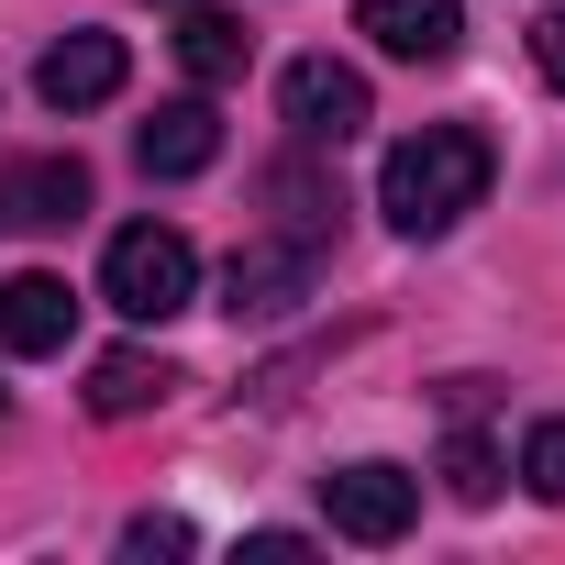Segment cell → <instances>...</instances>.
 Returning a JSON list of instances; mask_svg holds the SVG:
<instances>
[{
    "instance_id": "cell-1",
    "label": "cell",
    "mask_w": 565,
    "mask_h": 565,
    "mask_svg": "<svg viewBox=\"0 0 565 565\" xmlns=\"http://www.w3.org/2000/svg\"><path fill=\"white\" fill-rule=\"evenodd\" d=\"M488 178H499V156H488L477 122H422V134L388 145V167H377V211H388V233L433 244V233H455V222L488 200Z\"/></svg>"
},
{
    "instance_id": "cell-2",
    "label": "cell",
    "mask_w": 565,
    "mask_h": 565,
    "mask_svg": "<svg viewBox=\"0 0 565 565\" xmlns=\"http://www.w3.org/2000/svg\"><path fill=\"white\" fill-rule=\"evenodd\" d=\"M100 300H111L122 322H178V311L200 300V244H189L178 222H122L111 255H100Z\"/></svg>"
},
{
    "instance_id": "cell-3",
    "label": "cell",
    "mask_w": 565,
    "mask_h": 565,
    "mask_svg": "<svg viewBox=\"0 0 565 565\" xmlns=\"http://www.w3.org/2000/svg\"><path fill=\"white\" fill-rule=\"evenodd\" d=\"M277 122H289L300 145H355V134L377 122L366 67H344V56H289V67H277Z\"/></svg>"
},
{
    "instance_id": "cell-4",
    "label": "cell",
    "mask_w": 565,
    "mask_h": 565,
    "mask_svg": "<svg viewBox=\"0 0 565 565\" xmlns=\"http://www.w3.org/2000/svg\"><path fill=\"white\" fill-rule=\"evenodd\" d=\"M322 521H333L344 543H399V532L422 521V477L388 466V455H355V466L322 477Z\"/></svg>"
},
{
    "instance_id": "cell-5",
    "label": "cell",
    "mask_w": 565,
    "mask_h": 565,
    "mask_svg": "<svg viewBox=\"0 0 565 565\" xmlns=\"http://www.w3.org/2000/svg\"><path fill=\"white\" fill-rule=\"evenodd\" d=\"M311 277H322V244L266 233V244H244V255L222 266V311H233V322H289V311L311 300Z\"/></svg>"
},
{
    "instance_id": "cell-6",
    "label": "cell",
    "mask_w": 565,
    "mask_h": 565,
    "mask_svg": "<svg viewBox=\"0 0 565 565\" xmlns=\"http://www.w3.org/2000/svg\"><path fill=\"white\" fill-rule=\"evenodd\" d=\"M122 78H134V56H122V34H56L45 56H34V100L45 111H100V100H122Z\"/></svg>"
},
{
    "instance_id": "cell-7",
    "label": "cell",
    "mask_w": 565,
    "mask_h": 565,
    "mask_svg": "<svg viewBox=\"0 0 565 565\" xmlns=\"http://www.w3.org/2000/svg\"><path fill=\"white\" fill-rule=\"evenodd\" d=\"M355 34L399 67H444L466 45V0H355Z\"/></svg>"
},
{
    "instance_id": "cell-8",
    "label": "cell",
    "mask_w": 565,
    "mask_h": 565,
    "mask_svg": "<svg viewBox=\"0 0 565 565\" xmlns=\"http://www.w3.org/2000/svg\"><path fill=\"white\" fill-rule=\"evenodd\" d=\"M67 333H78L67 277H45V266L0 277V355H67Z\"/></svg>"
},
{
    "instance_id": "cell-9",
    "label": "cell",
    "mask_w": 565,
    "mask_h": 565,
    "mask_svg": "<svg viewBox=\"0 0 565 565\" xmlns=\"http://www.w3.org/2000/svg\"><path fill=\"white\" fill-rule=\"evenodd\" d=\"M78 211H89V167L78 156H23L0 178V222H23V233H67Z\"/></svg>"
},
{
    "instance_id": "cell-10",
    "label": "cell",
    "mask_w": 565,
    "mask_h": 565,
    "mask_svg": "<svg viewBox=\"0 0 565 565\" xmlns=\"http://www.w3.org/2000/svg\"><path fill=\"white\" fill-rule=\"evenodd\" d=\"M211 156H222V111H211V100H167V111L134 134V167H145V178H200Z\"/></svg>"
},
{
    "instance_id": "cell-11",
    "label": "cell",
    "mask_w": 565,
    "mask_h": 565,
    "mask_svg": "<svg viewBox=\"0 0 565 565\" xmlns=\"http://www.w3.org/2000/svg\"><path fill=\"white\" fill-rule=\"evenodd\" d=\"M244 56H255V34L222 12V0H189L178 12V67L200 78V89H222V78H244Z\"/></svg>"
},
{
    "instance_id": "cell-12",
    "label": "cell",
    "mask_w": 565,
    "mask_h": 565,
    "mask_svg": "<svg viewBox=\"0 0 565 565\" xmlns=\"http://www.w3.org/2000/svg\"><path fill=\"white\" fill-rule=\"evenodd\" d=\"M167 388H178V366H167V355H134V344L89 366V411H100V422H134V411H156Z\"/></svg>"
},
{
    "instance_id": "cell-13",
    "label": "cell",
    "mask_w": 565,
    "mask_h": 565,
    "mask_svg": "<svg viewBox=\"0 0 565 565\" xmlns=\"http://www.w3.org/2000/svg\"><path fill=\"white\" fill-rule=\"evenodd\" d=\"M444 488H455L466 510H488V499H499V444H488V433H455V444H444Z\"/></svg>"
},
{
    "instance_id": "cell-14",
    "label": "cell",
    "mask_w": 565,
    "mask_h": 565,
    "mask_svg": "<svg viewBox=\"0 0 565 565\" xmlns=\"http://www.w3.org/2000/svg\"><path fill=\"white\" fill-rule=\"evenodd\" d=\"M521 488H532V499H554V510H565V411H554V422H532V433H521Z\"/></svg>"
},
{
    "instance_id": "cell-15",
    "label": "cell",
    "mask_w": 565,
    "mask_h": 565,
    "mask_svg": "<svg viewBox=\"0 0 565 565\" xmlns=\"http://www.w3.org/2000/svg\"><path fill=\"white\" fill-rule=\"evenodd\" d=\"M122 554H134V565H156V554H200V532H189L178 510H145V521H122Z\"/></svg>"
},
{
    "instance_id": "cell-16",
    "label": "cell",
    "mask_w": 565,
    "mask_h": 565,
    "mask_svg": "<svg viewBox=\"0 0 565 565\" xmlns=\"http://www.w3.org/2000/svg\"><path fill=\"white\" fill-rule=\"evenodd\" d=\"M532 67H543V78H554V89H565V0H554V12H543V23H532Z\"/></svg>"
},
{
    "instance_id": "cell-17",
    "label": "cell",
    "mask_w": 565,
    "mask_h": 565,
    "mask_svg": "<svg viewBox=\"0 0 565 565\" xmlns=\"http://www.w3.org/2000/svg\"><path fill=\"white\" fill-rule=\"evenodd\" d=\"M311 532H244V565H300Z\"/></svg>"
}]
</instances>
